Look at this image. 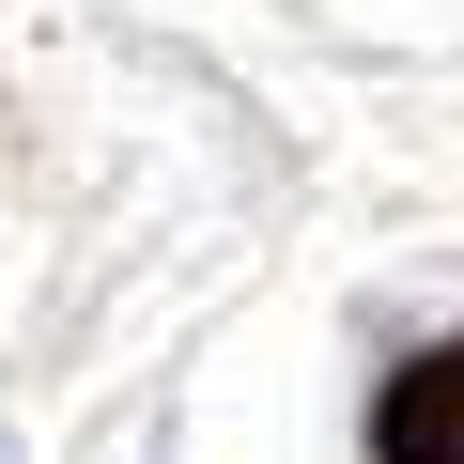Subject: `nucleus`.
Here are the masks:
<instances>
[{"instance_id":"nucleus-1","label":"nucleus","mask_w":464,"mask_h":464,"mask_svg":"<svg viewBox=\"0 0 464 464\" xmlns=\"http://www.w3.org/2000/svg\"><path fill=\"white\" fill-rule=\"evenodd\" d=\"M372 433H387V464H464V341H433L418 372H387Z\"/></svg>"}]
</instances>
